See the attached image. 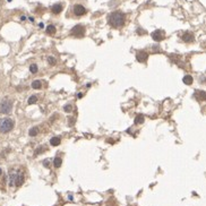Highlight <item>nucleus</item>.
Returning <instances> with one entry per match:
<instances>
[{
    "label": "nucleus",
    "instance_id": "20e7f679",
    "mask_svg": "<svg viewBox=\"0 0 206 206\" xmlns=\"http://www.w3.org/2000/svg\"><path fill=\"white\" fill-rule=\"evenodd\" d=\"M13 109V102L10 100H4L0 103V112L1 113H9Z\"/></svg>",
    "mask_w": 206,
    "mask_h": 206
},
{
    "label": "nucleus",
    "instance_id": "f03ea898",
    "mask_svg": "<svg viewBox=\"0 0 206 206\" xmlns=\"http://www.w3.org/2000/svg\"><path fill=\"white\" fill-rule=\"evenodd\" d=\"M24 182V174L20 170H12L9 172V185L20 187Z\"/></svg>",
    "mask_w": 206,
    "mask_h": 206
},
{
    "label": "nucleus",
    "instance_id": "393cba45",
    "mask_svg": "<svg viewBox=\"0 0 206 206\" xmlns=\"http://www.w3.org/2000/svg\"><path fill=\"white\" fill-rule=\"evenodd\" d=\"M2 173V170H1V169H0V174Z\"/></svg>",
    "mask_w": 206,
    "mask_h": 206
},
{
    "label": "nucleus",
    "instance_id": "39448f33",
    "mask_svg": "<svg viewBox=\"0 0 206 206\" xmlns=\"http://www.w3.org/2000/svg\"><path fill=\"white\" fill-rule=\"evenodd\" d=\"M70 34L75 38H83L85 35V27L83 25H76L75 27H73Z\"/></svg>",
    "mask_w": 206,
    "mask_h": 206
},
{
    "label": "nucleus",
    "instance_id": "423d86ee",
    "mask_svg": "<svg viewBox=\"0 0 206 206\" xmlns=\"http://www.w3.org/2000/svg\"><path fill=\"white\" fill-rule=\"evenodd\" d=\"M152 38H153V40L154 41H162V40L165 38V33H164V31H162V30H156V31H154V32L152 33Z\"/></svg>",
    "mask_w": 206,
    "mask_h": 206
},
{
    "label": "nucleus",
    "instance_id": "4be33fe9",
    "mask_svg": "<svg viewBox=\"0 0 206 206\" xmlns=\"http://www.w3.org/2000/svg\"><path fill=\"white\" fill-rule=\"evenodd\" d=\"M65 111H67V112H71L73 111V107H71L70 104H67V105H65Z\"/></svg>",
    "mask_w": 206,
    "mask_h": 206
},
{
    "label": "nucleus",
    "instance_id": "1a4fd4ad",
    "mask_svg": "<svg viewBox=\"0 0 206 206\" xmlns=\"http://www.w3.org/2000/svg\"><path fill=\"white\" fill-rule=\"evenodd\" d=\"M195 97L198 101H206V92L204 91H195Z\"/></svg>",
    "mask_w": 206,
    "mask_h": 206
},
{
    "label": "nucleus",
    "instance_id": "2eb2a0df",
    "mask_svg": "<svg viewBox=\"0 0 206 206\" xmlns=\"http://www.w3.org/2000/svg\"><path fill=\"white\" fill-rule=\"evenodd\" d=\"M144 116H142V115H139V116H137L135 118V123L136 125H139V123H144Z\"/></svg>",
    "mask_w": 206,
    "mask_h": 206
},
{
    "label": "nucleus",
    "instance_id": "f3484780",
    "mask_svg": "<svg viewBox=\"0 0 206 206\" xmlns=\"http://www.w3.org/2000/svg\"><path fill=\"white\" fill-rule=\"evenodd\" d=\"M61 163H62V160H61L60 157H56L54 161H53V164H54V167L56 168L61 167Z\"/></svg>",
    "mask_w": 206,
    "mask_h": 206
},
{
    "label": "nucleus",
    "instance_id": "9d476101",
    "mask_svg": "<svg viewBox=\"0 0 206 206\" xmlns=\"http://www.w3.org/2000/svg\"><path fill=\"white\" fill-rule=\"evenodd\" d=\"M181 39L184 42H187V43H190V42H194V35L190 32H186L182 34Z\"/></svg>",
    "mask_w": 206,
    "mask_h": 206
},
{
    "label": "nucleus",
    "instance_id": "aec40b11",
    "mask_svg": "<svg viewBox=\"0 0 206 206\" xmlns=\"http://www.w3.org/2000/svg\"><path fill=\"white\" fill-rule=\"evenodd\" d=\"M30 71L33 73V74H35V73L38 71V66H36V65H31V66H30Z\"/></svg>",
    "mask_w": 206,
    "mask_h": 206
},
{
    "label": "nucleus",
    "instance_id": "dca6fc26",
    "mask_svg": "<svg viewBox=\"0 0 206 206\" xmlns=\"http://www.w3.org/2000/svg\"><path fill=\"white\" fill-rule=\"evenodd\" d=\"M46 33L48 34H54L56 33V27L53 25H49L46 27Z\"/></svg>",
    "mask_w": 206,
    "mask_h": 206
},
{
    "label": "nucleus",
    "instance_id": "7ed1b4c3",
    "mask_svg": "<svg viewBox=\"0 0 206 206\" xmlns=\"http://www.w3.org/2000/svg\"><path fill=\"white\" fill-rule=\"evenodd\" d=\"M14 128V121L9 118H4L0 120V131L8 133Z\"/></svg>",
    "mask_w": 206,
    "mask_h": 206
},
{
    "label": "nucleus",
    "instance_id": "412c9836",
    "mask_svg": "<svg viewBox=\"0 0 206 206\" xmlns=\"http://www.w3.org/2000/svg\"><path fill=\"white\" fill-rule=\"evenodd\" d=\"M48 62L51 65V66H53L57 61H56V59L53 58V57H48Z\"/></svg>",
    "mask_w": 206,
    "mask_h": 206
},
{
    "label": "nucleus",
    "instance_id": "a211bd4d",
    "mask_svg": "<svg viewBox=\"0 0 206 206\" xmlns=\"http://www.w3.org/2000/svg\"><path fill=\"white\" fill-rule=\"evenodd\" d=\"M38 133H39V128L38 127H34V128L30 129V136H36L38 135Z\"/></svg>",
    "mask_w": 206,
    "mask_h": 206
},
{
    "label": "nucleus",
    "instance_id": "6e6552de",
    "mask_svg": "<svg viewBox=\"0 0 206 206\" xmlns=\"http://www.w3.org/2000/svg\"><path fill=\"white\" fill-rule=\"evenodd\" d=\"M74 14L76 16H83V15L86 14V9L82 5H75L74 6Z\"/></svg>",
    "mask_w": 206,
    "mask_h": 206
},
{
    "label": "nucleus",
    "instance_id": "ddd939ff",
    "mask_svg": "<svg viewBox=\"0 0 206 206\" xmlns=\"http://www.w3.org/2000/svg\"><path fill=\"white\" fill-rule=\"evenodd\" d=\"M60 138L59 137H53V138H51V141H50V144H51L52 146H58L59 144H60Z\"/></svg>",
    "mask_w": 206,
    "mask_h": 206
},
{
    "label": "nucleus",
    "instance_id": "f8f14e48",
    "mask_svg": "<svg viewBox=\"0 0 206 206\" xmlns=\"http://www.w3.org/2000/svg\"><path fill=\"white\" fill-rule=\"evenodd\" d=\"M182 81H184V83L186 84V85H191L193 84V77L190 75H186Z\"/></svg>",
    "mask_w": 206,
    "mask_h": 206
},
{
    "label": "nucleus",
    "instance_id": "9b49d317",
    "mask_svg": "<svg viewBox=\"0 0 206 206\" xmlns=\"http://www.w3.org/2000/svg\"><path fill=\"white\" fill-rule=\"evenodd\" d=\"M51 12L53 14H60L61 12H62V6H61L60 4H56V5L52 6Z\"/></svg>",
    "mask_w": 206,
    "mask_h": 206
},
{
    "label": "nucleus",
    "instance_id": "0eeeda50",
    "mask_svg": "<svg viewBox=\"0 0 206 206\" xmlns=\"http://www.w3.org/2000/svg\"><path fill=\"white\" fill-rule=\"evenodd\" d=\"M147 58H148L147 52L138 51L137 53H136V59H137L138 62H145V61H147Z\"/></svg>",
    "mask_w": 206,
    "mask_h": 206
},
{
    "label": "nucleus",
    "instance_id": "f257e3e1",
    "mask_svg": "<svg viewBox=\"0 0 206 206\" xmlns=\"http://www.w3.org/2000/svg\"><path fill=\"white\" fill-rule=\"evenodd\" d=\"M125 20H126V17L120 12H115L109 16V24L115 28H119V27L123 26Z\"/></svg>",
    "mask_w": 206,
    "mask_h": 206
},
{
    "label": "nucleus",
    "instance_id": "b1692460",
    "mask_svg": "<svg viewBox=\"0 0 206 206\" xmlns=\"http://www.w3.org/2000/svg\"><path fill=\"white\" fill-rule=\"evenodd\" d=\"M78 97H79V99H82V97H83V94H82V93H79V94H78Z\"/></svg>",
    "mask_w": 206,
    "mask_h": 206
},
{
    "label": "nucleus",
    "instance_id": "6ab92c4d",
    "mask_svg": "<svg viewBox=\"0 0 206 206\" xmlns=\"http://www.w3.org/2000/svg\"><path fill=\"white\" fill-rule=\"evenodd\" d=\"M36 101H38V97L35 96V95H33V96H31L28 99V104H34Z\"/></svg>",
    "mask_w": 206,
    "mask_h": 206
},
{
    "label": "nucleus",
    "instance_id": "5701e85b",
    "mask_svg": "<svg viewBox=\"0 0 206 206\" xmlns=\"http://www.w3.org/2000/svg\"><path fill=\"white\" fill-rule=\"evenodd\" d=\"M44 165L45 167H49V161H44Z\"/></svg>",
    "mask_w": 206,
    "mask_h": 206
},
{
    "label": "nucleus",
    "instance_id": "4468645a",
    "mask_svg": "<svg viewBox=\"0 0 206 206\" xmlns=\"http://www.w3.org/2000/svg\"><path fill=\"white\" fill-rule=\"evenodd\" d=\"M32 87L34 90H39V88L42 87V83H41L40 81H34L32 83Z\"/></svg>",
    "mask_w": 206,
    "mask_h": 206
}]
</instances>
